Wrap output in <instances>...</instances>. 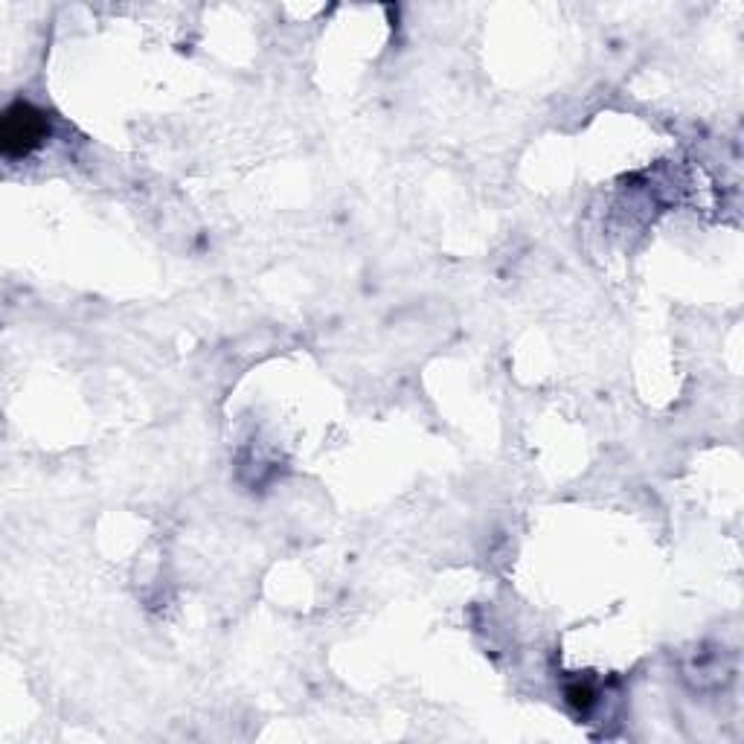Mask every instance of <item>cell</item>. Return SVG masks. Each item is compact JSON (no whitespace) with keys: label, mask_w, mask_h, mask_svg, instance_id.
Listing matches in <instances>:
<instances>
[{"label":"cell","mask_w":744,"mask_h":744,"mask_svg":"<svg viewBox=\"0 0 744 744\" xmlns=\"http://www.w3.org/2000/svg\"><path fill=\"white\" fill-rule=\"evenodd\" d=\"M593 698H596V692L590 689L588 683H573V686L567 689V701H570L576 710H588L590 704H593Z\"/></svg>","instance_id":"obj_2"},{"label":"cell","mask_w":744,"mask_h":744,"mask_svg":"<svg viewBox=\"0 0 744 744\" xmlns=\"http://www.w3.org/2000/svg\"><path fill=\"white\" fill-rule=\"evenodd\" d=\"M50 134V123H47V114L38 111L35 105L18 99L12 102L6 111H3V120H0V149L9 160H18V157L32 155Z\"/></svg>","instance_id":"obj_1"}]
</instances>
